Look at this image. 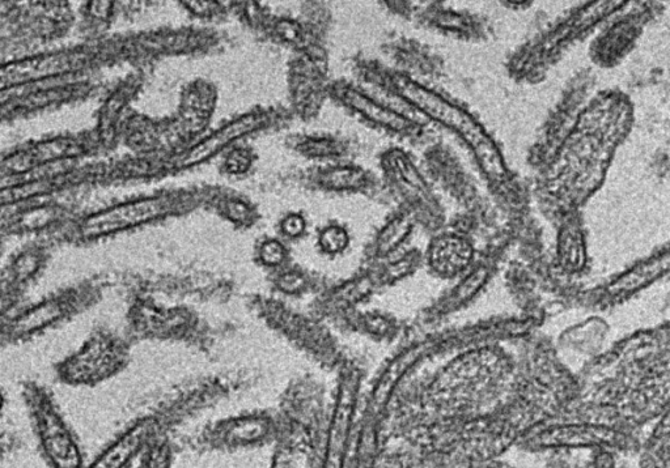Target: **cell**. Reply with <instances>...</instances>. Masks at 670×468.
<instances>
[{"label": "cell", "mask_w": 670, "mask_h": 468, "mask_svg": "<svg viewBox=\"0 0 670 468\" xmlns=\"http://www.w3.org/2000/svg\"><path fill=\"white\" fill-rule=\"evenodd\" d=\"M21 446V440L18 435L12 432H0V462L12 457Z\"/></svg>", "instance_id": "obj_19"}, {"label": "cell", "mask_w": 670, "mask_h": 468, "mask_svg": "<svg viewBox=\"0 0 670 468\" xmlns=\"http://www.w3.org/2000/svg\"><path fill=\"white\" fill-rule=\"evenodd\" d=\"M346 101L349 102L354 109L358 112L363 113L364 116H367L370 119H373L375 122L383 123V125L389 126H400L401 119L393 116L387 112V110L381 109L380 106L373 104L372 101L366 99V97L359 95L358 92L349 91L346 93Z\"/></svg>", "instance_id": "obj_13"}, {"label": "cell", "mask_w": 670, "mask_h": 468, "mask_svg": "<svg viewBox=\"0 0 670 468\" xmlns=\"http://www.w3.org/2000/svg\"><path fill=\"white\" fill-rule=\"evenodd\" d=\"M155 431L154 419L135 421L108 442L83 468H127L143 452Z\"/></svg>", "instance_id": "obj_7"}, {"label": "cell", "mask_w": 670, "mask_h": 468, "mask_svg": "<svg viewBox=\"0 0 670 468\" xmlns=\"http://www.w3.org/2000/svg\"><path fill=\"white\" fill-rule=\"evenodd\" d=\"M477 468H507V467H503V466H500V465H489V466H483V467H477Z\"/></svg>", "instance_id": "obj_27"}, {"label": "cell", "mask_w": 670, "mask_h": 468, "mask_svg": "<svg viewBox=\"0 0 670 468\" xmlns=\"http://www.w3.org/2000/svg\"><path fill=\"white\" fill-rule=\"evenodd\" d=\"M292 23H283L281 27H279V32L283 34L284 38H287V40H295L296 36H298V27L292 28Z\"/></svg>", "instance_id": "obj_25"}, {"label": "cell", "mask_w": 670, "mask_h": 468, "mask_svg": "<svg viewBox=\"0 0 670 468\" xmlns=\"http://www.w3.org/2000/svg\"><path fill=\"white\" fill-rule=\"evenodd\" d=\"M305 220L300 215H290L283 220L282 231L287 237L298 238L305 231Z\"/></svg>", "instance_id": "obj_20"}, {"label": "cell", "mask_w": 670, "mask_h": 468, "mask_svg": "<svg viewBox=\"0 0 670 468\" xmlns=\"http://www.w3.org/2000/svg\"><path fill=\"white\" fill-rule=\"evenodd\" d=\"M0 292H2V289H0Z\"/></svg>", "instance_id": "obj_28"}, {"label": "cell", "mask_w": 670, "mask_h": 468, "mask_svg": "<svg viewBox=\"0 0 670 468\" xmlns=\"http://www.w3.org/2000/svg\"><path fill=\"white\" fill-rule=\"evenodd\" d=\"M362 174L355 172L353 169H337L328 176V185L337 187V189H345L358 184Z\"/></svg>", "instance_id": "obj_17"}, {"label": "cell", "mask_w": 670, "mask_h": 468, "mask_svg": "<svg viewBox=\"0 0 670 468\" xmlns=\"http://www.w3.org/2000/svg\"><path fill=\"white\" fill-rule=\"evenodd\" d=\"M265 432L264 424H261L258 420H249L247 423L237 425V428L232 431V437L244 441L256 440V438L264 436Z\"/></svg>", "instance_id": "obj_18"}, {"label": "cell", "mask_w": 670, "mask_h": 468, "mask_svg": "<svg viewBox=\"0 0 670 468\" xmlns=\"http://www.w3.org/2000/svg\"><path fill=\"white\" fill-rule=\"evenodd\" d=\"M250 160L247 152L235 151L232 152L227 160V168L232 173H241L249 167Z\"/></svg>", "instance_id": "obj_23"}, {"label": "cell", "mask_w": 670, "mask_h": 468, "mask_svg": "<svg viewBox=\"0 0 670 468\" xmlns=\"http://www.w3.org/2000/svg\"><path fill=\"white\" fill-rule=\"evenodd\" d=\"M7 408V394L4 391L3 386H0V420L3 419L4 412Z\"/></svg>", "instance_id": "obj_26"}, {"label": "cell", "mask_w": 670, "mask_h": 468, "mask_svg": "<svg viewBox=\"0 0 670 468\" xmlns=\"http://www.w3.org/2000/svg\"><path fill=\"white\" fill-rule=\"evenodd\" d=\"M46 259H48V255H46L45 250L37 248V246L20 251L14 261L10 263L7 287L4 289L20 296L21 289L40 274L45 266Z\"/></svg>", "instance_id": "obj_10"}, {"label": "cell", "mask_w": 670, "mask_h": 468, "mask_svg": "<svg viewBox=\"0 0 670 468\" xmlns=\"http://www.w3.org/2000/svg\"><path fill=\"white\" fill-rule=\"evenodd\" d=\"M99 291L89 284L63 289L35 304L16 308L0 321V350L20 346L82 316L99 302Z\"/></svg>", "instance_id": "obj_2"}, {"label": "cell", "mask_w": 670, "mask_h": 468, "mask_svg": "<svg viewBox=\"0 0 670 468\" xmlns=\"http://www.w3.org/2000/svg\"><path fill=\"white\" fill-rule=\"evenodd\" d=\"M20 398L27 411L38 453L49 468H83L86 452L48 386L24 381Z\"/></svg>", "instance_id": "obj_1"}, {"label": "cell", "mask_w": 670, "mask_h": 468, "mask_svg": "<svg viewBox=\"0 0 670 468\" xmlns=\"http://www.w3.org/2000/svg\"><path fill=\"white\" fill-rule=\"evenodd\" d=\"M20 296L2 289L0 292V321L18 308Z\"/></svg>", "instance_id": "obj_22"}, {"label": "cell", "mask_w": 670, "mask_h": 468, "mask_svg": "<svg viewBox=\"0 0 670 468\" xmlns=\"http://www.w3.org/2000/svg\"><path fill=\"white\" fill-rule=\"evenodd\" d=\"M82 63L83 55L71 53L44 55L8 63L0 66V92L67 74L71 70H76Z\"/></svg>", "instance_id": "obj_6"}, {"label": "cell", "mask_w": 670, "mask_h": 468, "mask_svg": "<svg viewBox=\"0 0 670 468\" xmlns=\"http://www.w3.org/2000/svg\"><path fill=\"white\" fill-rule=\"evenodd\" d=\"M57 220V214L49 208L36 210L20 215L18 219L7 225L8 231L12 233H33L44 231Z\"/></svg>", "instance_id": "obj_12"}, {"label": "cell", "mask_w": 670, "mask_h": 468, "mask_svg": "<svg viewBox=\"0 0 670 468\" xmlns=\"http://www.w3.org/2000/svg\"><path fill=\"white\" fill-rule=\"evenodd\" d=\"M356 381L353 376L345 378L339 385L337 401L330 423L326 468H341L351 423L355 411Z\"/></svg>", "instance_id": "obj_8"}, {"label": "cell", "mask_w": 670, "mask_h": 468, "mask_svg": "<svg viewBox=\"0 0 670 468\" xmlns=\"http://www.w3.org/2000/svg\"><path fill=\"white\" fill-rule=\"evenodd\" d=\"M71 144L65 142L45 143L41 146L25 151L21 155L15 156L10 161L12 169H27L35 165L48 163L50 160L61 157L63 153H69Z\"/></svg>", "instance_id": "obj_11"}, {"label": "cell", "mask_w": 670, "mask_h": 468, "mask_svg": "<svg viewBox=\"0 0 670 468\" xmlns=\"http://www.w3.org/2000/svg\"><path fill=\"white\" fill-rule=\"evenodd\" d=\"M129 347L120 335L97 327L75 351L54 364L55 378L70 387H95L126 368Z\"/></svg>", "instance_id": "obj_3"}, {"label": "cell", "mask_w": 670, "mask_h": 468, "mask_svg": "<svg viewBox=\"0 0 670 468\" xmlns=\"http://www.w3.org/2000/svg\"><path fill=\"white\" fill-rule=\"evenodd\" d=\"M350 237L345 228L332 225L322 229L318 244L320 248L328 254H338L349 246Z\"/></svg>", "instance_id": "obj_14"}, {"label": "cell", "mask_w": 670, "mask_h": 468, "mask_svg": "<svg viewBox=\"0 0 670 468\" xmlns=\"http://www.w3.org/2000/svg\"><path fill=\"white\" fill-rule=\"evenodd\" d=\"M228 216L235 221H244L248 219L249 212L244 203L232 202L227 206Z\"/></svg>", "instance_id": "obj_24"}, {"label": "cell", "mask_w": 670, "mask_h": 468, "mask_svg": "<svg viewBox=\"0 0 670 468\" xmlns=\"http://www.w3.org/2000/svg\"><path fill=\"white\" fill-rule=\"evenodd\" d=\"M286 257L287 251L281 241L267 240L260 248V259L267 267L281 266Z\"/></svg>", "instance_id": "obj_15"}, {"label": "cell", "mask_w": 670, "mask_h": 468, "mask_svg": "<svg viewBox=\"0 0 670 468\" xmlns=\"http://www.w3.org/2000/svg\"><path fill=\"white\" fill-rule=\"evenodd\" d=\"M150 442L142 452V468H168V449L163 445H151Z\"/></svg>", "instance_id": "obj_16"}, {"label": "cell", "mask_w": 670, "mask_h": 468, "mask_svg": "<svg viewBox=\"0 0 670 468\" xmlns=\"http://www.w3.org/2000/svg\"><path fill=\"white\" fill-rule=\"evenodd\" d=\"M264 123V119L256 114L237 119L235 122L228 123L227 126L216 131L215 134L199 143L197 147L192 148L181 159V167H192V165L202 163L222 148L228 146L233 140L241 138V136L252 133Z\"/></svg>", "instance_id": "obj_9"}, {"label": "cell", "mask_w": 670, "mask_h": 468, "mask_svg": "<svg viewBox=\"0 0 670 468\" xmlns=\"http://www.w3.org/2000/svg\"><path fill=\"white\" fill-rule=\"evenodd\" d=\"M402 93H404L406 99L413 101V104L417 105L428 116L459 133L466 140V143L473 148L479 163L490 177L499 178L503 176V161L500 159L493 140L487 136L482 127L472 117L456 108V106L449 104L448 101L434 95V93L418 87V85L406 83L402 85Z\"/></svg>", "instance_id": "obj_4"}, {"label": "cell", "mask_w": 670, "mask_h": 468, "mask_svg": "<svg viewBox=\"0 0 670 468\" xmlns=\"http://www.w3.org/2000/svg\"><path fill=\"white\" fill-rule=\"evenodd\" d=\"M169 210L171 206L163 198H148L120 204L80 219L78 223L72 225L66 237L72 242L89 244L163 218Z\"/></svg>", "instance_id": "obj_5"}, {"label": "cell", "mask_w": 670, "mask_h": 468, "mask_svg": "<svg viewBox=\"0 0 670 468\" xmlns=\"http://www.w3.org/2000/svg\"><path fill=\"white\" fill-rule=\"evenodd\" d=\"M279 288L282 289V292L286 293H296L300 292L304 288L305 280L301 278L299 274H284L279 278L278 282Z\"/></svg>", "instance_id": "obj_21"}]
</instances>
